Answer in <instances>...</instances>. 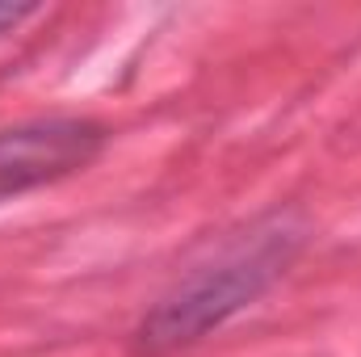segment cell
<instances>
[{"label": "cell", "mask_w": 361, "mask_h": 357, "mask_svg": "<svg viewBox=\"0 0 361 357\" xmlns=\"http://www.w3.org/2000/svg\"><path fill=\"white\" fill-rule=\"evenodd\" d=\"M38 13V4H0V34L4 30H17L25 17H34Z\"/></svg>", "instance_id": "cell-3"}, {"label": "cell", "mask_w": 361, "mask_h": 357, "mask_svg": "<svg viewBox=\"0 0 361 357\" xmlns=\"http://www.w3.org/2000/svg\"><path fill=\"white\" fill-rule=\"evenodd\" d=\"M105 147V131L89 118H38L0 131V202L89 169Z\"/></svg>", "instance_id": "cell-2"}, {"label": "cell", "mask_w": 361, "mask_h": 357, "mask_svg": "<svg viewBox=\"0 0 361 357\" xmlns=\"http://www.w3.org/2000/svg\"><path fill=\"white\" fill-rule=\"evenodd\" d=\"M302 244V223L294 214H273L265 223L248 227L231 244H223L206 265H197L164 303L143 320L139 349L147 357L173 353L180 345L202 341L210 328L231 320L257 294H265L277 273L294 261Z\"/></svg>", "instance_id": "cell-1"}]
</instances>
